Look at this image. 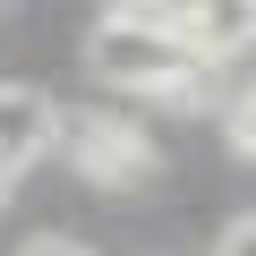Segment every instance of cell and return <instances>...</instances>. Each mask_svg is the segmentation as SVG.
Here are the masks:
<instances>
[{
	"label": "cell",
	"mask_w": 256,
	"mask_h": 256,
	"mask_svg": "<svg viewBox=\"0 0 256 256\" xmlns=\"http://www.w3.org/2000/svg\"><path fill=\"white\" fill-rule=\"evenodd\" d=\"M86 68L102 77V86H120V94H162V102H196V77L214 68V60H196L188 43H180V26H146V18H102L94 34H86Z\"/></svg>",
	"instance_id": "obj_1"
},
{
	"label": "cell",
	"mask_w": 256,
	"mask_h": 256,
	"mask_svg": "<svg viewBox=\"0 0 256 256\" xmlns=\"http://www.w3.org/2000/svg\"><path fill=\"white\" fill-rule=\"evenodd\" d=\"M60 146H68V162L86 171V180H102V188H137V180H154V137L137 120H120V111H60Z\"/></svg>",
	"instance_id": "obj_2"
},
{
	"label": "cell",
	"mask_w": 256,
	"mask_h": 256,
	"mask_svg": "<svg viewBox=\"0 0 256 256\" xmlns=\"http://www.w3.org/2000/svg\"><path fill=\"white\" fill-rule=\"evenodd\" d=\"M52 146H60V102L34 86H0V188L26 180Z\"/></svg>",
	"instance_id": "obj_3"
},
{
	"label": "cell",
	"mask_w": 256,
	"mask_h": 256,
	"mask_svg": "<svg viewBox=\"0 0 256 256\" xmlns=\"http://www.w3.org/2000/svg\"><path fill=\"white\" fill-rule=\"evenodd\" d=\"M180 43L214 68L256 52V0H180Z\"/></svg>",
	"instance_id": "obj_4"
},
{
	"label": "cell",
	"mask_w": 256,
	"mask_h": 256,
	"mask_svg": "<svg viewBox=\"0 0 256 256\" xmlns=\"http://www.w3.org/2000/svg\"><path fill=\"white\" fill-rule=\"evenodd\" d=\"M230 146H239V162H256V86H239V102H230Z\"/></svg>",
	"instance_id": "obj_5"
},
{
	"label": "cell",
	"mask_w": 256,
	"mask_h": 256,
	"mask_svg": "<svg viewBox=\"0 0 256 256\" xmlns=\"http://www.w3.org/2000/svg\"><path fill=\"white\" fill-rule=\"evenodd\" d=\"M222 256H256V214H239V222L222 230Z\"/></svg>",
	"instance_id": "obj_6"
},
{
	"label": "cell",
	"mask_w": 256,
	"mask_h": 256,
	"mask_svg": "<svg viewBox=\"0 0 256 256\" xmlns=\"http://www.w3.org/2000/svg\"><path fill=\"white\" fill-rule=\"evenodd\" d=\"M18 256H94V248H77V239H60V230H52V239H26Z\"/></svg>",
	"instance_id": "obj_7"
}]
</instances>
